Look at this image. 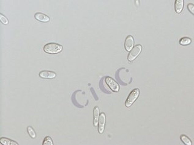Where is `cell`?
Segmentation results:
<instances>
[{
  "label": "cell",
  "instance_id": "1",
  "mask_svg": "<svg viewBox=\"0 0 194 145\" xmlns=\"http://www.w3.org/2000/svg\"><path fill=\"white\" fill-rule=\"evenodd\" d=\"M44 51L48 54L55 55L60 53L63 50V46L57 43H49L44 46Z\"/></svg>",
  "mask_w": 194,
  "mask_h": 145
},
{
  "label": "cell",
  "instance_id": "2",
  "mask_svg": "<svg viewBox=\"0 0 194 145\" xmlns=\"http://www.w3.org/2000/svg\"><path fill=\"white\" fill-rule=\"evenodd\" d=\"M140 95V90L138 88L134 89L131 91L125 103V105L126 107L129 108L132 106V105L135 102V101L138 99V96Z\"/></svg>",
  "mask_w": 194,
  "mask_h": 145
},
{
  "label": "cell",
  "instance_id": "3",
  "mask_svg": "<svg viewBox=\"0 0 194 145\" xmlns=\"http://www.w3.org/2000/svg\"><path fill=\"white\" fill-rule=\"evenodd\" d=\"M142 50V46L140 44L135 45L133 48L130 51V53L128 56V59L130 62L134 61L137 56L140 54Z\"/></svg>",
  "mask_w": 194,
  "mask_h": 145
},
{
  "label": "cell",
  "instance_id": "4",
  "mask_svg": "<svg viewBox=\"0 0 194 145\" xmlns=\"http://www.w3.org/2000/svg\"><path fill=\"white\" fill-rule=\"evenodd\" d=\"M105 81L106 84L109 86V87L114 92H118L120 90V86L112 77H106Z\"/></svg>",
  "mask_w": 194,
  "mask_h": 145
},
{
  "label": "cell",
  "instance_id": "5",
  "mask_svg": "<svg viewBox=\"0 0 194 145\" xmlns=\"http://www.w3.org/2000/svg\"><path fill=\"white\" fill-rule=\"evenodd\" d=\"M106 124V115L104 112H102L99 115V121H98V133L99 134H103L104 130Z\"/></svg>",
  "mask_w": 194,
  "mask_h": 145
},
{
  "label": "cell",
  "instance_id": "6",
  "mask_svg": "<svg viewBox=\"0 0 194 145\" xmlns=\"http://www.w3.org/2000/svg\"><path fill=\"white\" fill-rule=\"evenodd\" d=\"M39 76L40 77L43 79H54L57 76V74L55 72H50V71H42L39 73Z\"/></svg>",
  "mask_w": 194,
  "mask_h": 145
},
{
  "label": "cell",
  "instance_id": "7",
  "mask_svg": "<svg viewBox=\"0 0 194 145\" xmlns=\"http://www.w3.org/2000/svg\"><path fill=\"white\" fill-rule=\"evenodd\" d=\"M134 45V39L133 36L129 35L128 36L125 40V47L128 51H130L133 47Z\"/></svg>",
  "mask_w": 194,
  "mask_h": 145
},
{
  "label": "cell",
  "instance_id": "8",
  "mask_svg": "<svg viewBox=\"0 0 194 145\" xmlns=\"http://www.w3.org/2000/svg\"><path fill=\"white\" fill-rule=\"evenodd\" d=\"M35 18L36 20L40 21V22H43V23H47L50 21V18L48 16H47L46 15L42 13H36L35 15Z\"/></svg>",
  "mask_w": 194,
  "mask_h": 145
},
{
  "label": "cell",
  "instance_id": "9",
  "mask_svg": "<svg viewBox=\"0 0 194 145\" xmlns=\"http://www.w3.org/2000/svg\"><path fill=\"white\" fill-rule=\"evenodd\" d=\"M184 7V0H175V10L176 13H180Z\"/></svg>",
  "mask_w": 194,
  "mask_h": 145
},
{
  "label": "cell",
  "instance_id": "10",
  "mask_svg": "<svg viewBox=\"0 0 194 145\" xmlns=\"http://www.w3.org/2000/svg\"><path fill=\"white\" fill-rule=\"evenodd\" d=\"M0 143L3 145H18L17 142L5 137H2L0 139Z\"/></svg>",
  "mask_w": 194,
  "mask_h": 145
},
{
  "label": "cell",
  "instance_id": "11",
  "mask_svg": "<svg viewBox=\"0 0 194 145\" xmlns=\"http://www.w3.org/2000/svg\"><path fill=\"white\" fill-rule=\"evenodd\" d=\"M99 118V111L98 107H95L94 109V125L97 126L98 125V121Z\"/></svg>",
  "mask_w": 194,
  "mask_h": 145
},
{
  "label": "cell",
  "instance_id": "12",
  "mask_svg": "<svg viewBox=\"0 0 194 145\" xmlns=\"http://www.w3.org/2000/svg\"><path fill=\"white\" fill-rule=\"evenodd\" d=\"M191 39L189 37H183L181 38L180 41L179 43L180 45H188L189 44H190L191 43Z\"/></svg>",
  "mask_w": 194,
  "mask_h": 145
},
{
  "label": "cell",
  "instance_id": "13",
  "mask_svg": "<svg viewBox=\"0 0 194 145\" xmlns=\"http://www.w3.org/2000/svg\"><path fill=\"white\" fill-rule=\"evenodd\" d=\"M181 140L186 145H192V142L191 140L185 135H181L180 136Z\"/></svg>",
  "mask_w": 194,
  "mask_h": 145
},
{
  "label": "cell",
  "instance_id": "14",
  "mask_svg": "<svg viewBox=\"0 0 194 145\" xmlns=\"http://www.w3.org/2000/svg\"><path fill=\"white\" fill-rule=\"evenodd\" d=\"M27 130H28V134H29V136H30L32 138L35 139V138L36 137V133H35L34 129H33L31 126H28Z\"/></svg>",
  "mask_w": 194,
  "mask_h": 145
},
{
  "label": "cell",
  "instance_id": "15",
  "mask_svg": "<svg viewBox=\"0 0 194 145\" xmlns=\"http://www.w3.org/2000/svg\"><path fill=\"white\" fill-rule=\"evenodd\" d=\"M43 145H54V143H53V142H52V139H51L50 137H46L44 139V141H43Z\"/></svg>",
  "mask_w": 194,
  "mask_h": 145
},
{
  "label": "cell",
  "instance_id": "16",
  "mask_svg": "<svg viewBox=\"0 0 194 145\" xmlns=\"http://www.w3.org/2000/svg\"><path fill=\"white\" fill-rule=\"evenodd\" d=\"M0 21L3 24H5V25L8 24L9 23V21L7 18L5 16H4L2 14H0Z\"/></svg>",
  "mask_w": 194,
  "mask_h": 145
},
{
  "label": "cell",
  "instance_id": "17",
  "mask_svg": "<svg viewBox=\"0 0 194 145\" xmlns=\"http://www.w3.org/2000/svg\"><path fill=\"white\" fill-rule=\"evenodd\" d=\"M188 9L189 11L194 15V5L193 4L189 3L188 4Z\"/></svg>",
  "mask_w": 194,
  "mask_h": 145
}]
</instances>
